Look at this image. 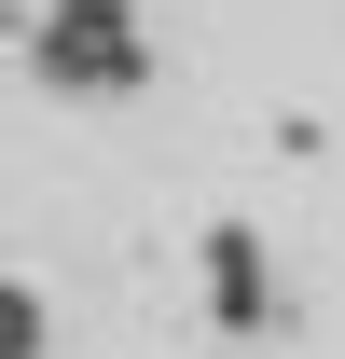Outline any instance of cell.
<instances>
[{"mask_svg":"<svg viewBox=\"0 0 345 359\" xmlns=\"http://www.w3.org/2000/svg\"><path fill=\"white\" fill-rule=\"evenodd\" d=\"M55 97H138L152 83V28H138V0H55L42 28H28Z\"/></svg>","mask_w":345,"mask_h":359,"instance_id":"obj_1","label":"cell"},{"mask_svg":"<svg viewBox=\"0 0 345 359\" xmlns=\"http://www.w3.org/2000/svg\"><path fill=\"white\" fill-rule=\"evenodd\" d=\"M208 304H221V332H290V290L262 276V235L249 222L208 235Z\"/></svg>","mask_w":345,"mask_h":359,"instance_id":"obj_2","label":"cell"},{"mask_svg":"<svg viewBox=\"0 0 345 359\" xmlns=\"http://www.w3.org/2000/svg\"><path fill=\"white\" fill-rule=\"evenodd\" d=\"M0 359H55V304H42L14 263H0Z\"/></svg>","mask_w":345,"mask_h":359,"instance_id":"obj_3","label":"cell"}]
</instances>
